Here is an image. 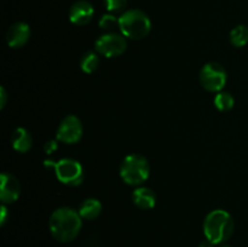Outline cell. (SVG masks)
<instances>
[{
    "label": "cell",
    "instance_id": "cell-25",
    "mask_svg": "<svg viewBox=\"0 0 248 247\" xmlns=\"http://www.w3.org/2000/svg\"><path fill=\"white\" fill-rule=\"evenodd\" d=\"M220 247H232V246H229V245H223V246H220Z\"/></svg>",
    "mask_w": 248,
    "mask_h": 247
},
{
    "label": "cell",
    "instance_id": "cell-18",
    "mask_svg": "<svg viewBox=\"0 0 248 247\" xmlns=\"http://www.w3.org/2000/svg\"><path fill=\"white\" fill-rule=\"evenodd\" d=\"M99 27L107 33H115V29H119V18H116L113 15H104L99 19Z\"/></svg>",
    "mask_w": 248,
    "mask_h": 247
},
{
    "label": "cell",
    "instance_id": "cell-3",
    "mask_svg": "<svg viewBox=\"0 0 248 247\" xmlns=\"http://www.w3.org/2000/svg\"><path fill=\"white\" fill-rule=\"evenodd\" d=\"M152 29L148 15L140 10H128L119 17V31L126 39L142 40Z\"/></svg>",
    "mask_w": 248,
    "mask_h": 247
},
{
    "label": "cell",
    "instance_id": "cell-2",
    "mask_svg": "<svg viewBox=\"0 0 248 247\" xmlns=\"http://www.w3.org/2000/svg\"><path fill=\"white\" fill-rule=\"evenodd\" d=\"M234 219L224 210H213L203 220V232L206 240L213 245H219L232 237L234 232Z\"/></svg>",
    "mask_w": 248,
    "mask_h": 247
},
{
    "label": "cell",
    "instance_id": "cell-24",
    "mask_svg": "<svg viewBox=\"0 0 248 247\" xmlns=\"http://www.w3.org/2000/svg\"><path fill=\"white\" fill-rule=\"evenodd\" d=\"M199 247H213V244L212 242H210L208 240H206V241H202L200 244V246Z\"/></svg>",
    "mask_w": 248,
    "mask_h": 247
},
{
    "label": "cell",
    "instance_id": "cell-20",
    "mask_svg": "<svg viewBox=\"0 0 248 247\" xmlns=\"http://www.w3.org/2000/svg\"><path fill=\"white\" fill-rule=\"evenodd\" d=\"M57 148H58V144L56 140H50V142H46L45 145H44V150H45V153H47V154L53 153L56 149H57Z\"/></svg>",
    "mask_w": 248,
    "mask_h": 247
},
{
    "label": "cell",
    "instance_id": "cell-10",
    "mask_svg": "<svg viewBox=\"0 0 248 247\" xmlns=\"http://www.w3.org/2000/svg\"><path fill=\"white\" fill-rule=\"evenodd\" d=\"M31 38V27L24 22H17L14 23L6 31L7 45L11 48H19L23 47Z\"/></svg>",
    "mask_w": 248,
    "mask_h": 247
},
{
    "label": "cell",
    "instance_id": "cell-8",
    "mask_svg": "<svg viewBox=\"0 0 248 247\" xmlns=\"http://www.w3.org/2000/svg\"><path fill=\"white\" fill-rule=\"evenodd\" d=\"M82 124L80 119L75 115H67L57 128L56 137L60 142L65 144L78 143L82 137Z\"/></svg>",
    "mask_w": 248,
    "mask_h": 247
},
{
    "label": "cell",
    "instance_id": "cell-16",
    "mask_svg": "<svg viewBox=\"0 0 248 247\" xmlns=\"http://www.w3.org/2000/svg\"><path fill=\"white\" fill-rule=\"evenodd\" d=\"M229 38L235 47H244L248 43V28L246 26H236L230 31Z\"/></svg>",
    "mask_w": 248,
    "mask_h": 247
},
{
    "label": "cell",
    "instance_id": "cell-12",
    "mask_svg": "<svg viewBox=\"0 0 248 247\" xmlns=\"http://www.w3.org/2000/svg\"><path fill=\"white\" fill-rule=\"evenodd\" d=\"M132 201L140 210H152L156 203V196L150 188L140 185L133 190Z\"/></svg>",
    "mask_w": 248,
    "mask_h": 247
},
{
    "label": "cell",
    "instance_id": "cell-15",
    "mask_svg": "<svg viewBox=\"0 0 248 247\" xmlns=\"http://www.w3.org/2000/svg\"><path fill=\"white\" fill-rule=\"evenodd\" d=\"M99 65V57L98 53L93 52V51H89L82 56L81 61H80V68L86 74H92L96 72L97 68Z\"/></svg>",
    "mask_w": 248,
    "mask_h": 247
},
{
    "label": "cell",
    "instance_id": "cell-7",
    "mask_svg": "<svg viewBox=\"0 0 248 247\" xmlns=\"http://www.w3.org/2000/svg\"><path fill=\"white\" fill-rule=\"evenodd\" d=\"M94 47L98 55L113 58L125 52L127 48V41L121 33H106L97 39Z\"/></svg>",
    "mask_w": 248,
    "mask_h": 247
},
{
    "label": "cell",
    "instance_id": "cell-19",
    "mask_svg": "<svg viewBox=\"0 0 248 247\" xmlns=\"http://www.w3.org/2000/svg\"><path fill=\"white\" fill-rule=\"evenodd\" d=\"M104 4L109 12H120L127 5V0H104Z\"/></svg>",
    "mask_w": 248,
    "mask_h": 247
},
{
    "label": "cell",
    "instance_id": "cell-4",
    "mask_svg": "<svg viewBox=\"0 0 248 247\" xmlns=\"http://www.w3.org/2000/svg\"><path fill=\"white\" fill-rule=\"evenodd\" d=\"M149 173V162L140 154L127 155L120 165V177L128 185H142L148 179Z\"/></svg>",
    "mask_w": 248,
    "mask_h": 247
},
{
    "label": "cell",
    "instance_id": "cell-17",
    "mask_svg": "<svg viewBox=\"0 0 248 247\" xmlns=\"http://www.w3.org/2000/svg\"><path fill=\"white\" fill-rule=\"evenodd\" d=\"M213 103H215L216 108L220 111H228L234 107L235 99L234 97L232 96L228 92H217L215 99H213Z\"/></svg>",
    "mask_w": 248,
    "mask_h": 247
},
{
    "label": "cell",
    "instance_id": "cell-23",
    "mask_svg": "<svg viewBox=\"0 0 248 247\" xmlns=\"http://www.w3.org/2000/svg\"><path fill=\"white\" fill-rule=\"evenodd\" d=\"M6 91H5L4 87H1L0 89V107L1 108H4L5 104H6Z\"/></svg>",
    "mask_w": 248,
    "mask_h": 247
},
{
    "label": "cell",
    "instance_id": "cell-14",
    "mask_svg": "<svg viewBox=\"0 0 248 247\" xmlns=\"http://www.w3.org/2000/svg\"><path fill=\"white\" fill-rule=\"evenodd\" d=\"M102 212V203L97 199L89 198L82 201L79 207V215L81 216L82 219L92 220L98 217Z\"/></svg>",
    "mask_w": 248,
    "mask_h": 247
},
{
    "label": "cell",
    "instance_id": "cell-1",
    "mask_svg": "<svg viewBox=\"0 0 248 247\" xmlns=\"http://www.w3.org/2000/svg\"><path fill=\"white\" fill-rule=\"evenodd\" d=\"M82 227V218L79 211L72 207H60L53 211L48 220V229L53 239L58 242H72L79 235Z\"/></svg>",
    "mask_w": 248,
    "mask_h": 247
},
{
    "label": "cell",
    "instance_id": "cell-11",
    "mask_svg": "<svg viewBox=\"0 0 248 247\" xmlns=\"http://www.w3.org/2000/svg\"><path fill=\"white\" fill-rule=\"evenodd\" d=\"M93 6L86 0H79L72 5L69 10V19L75 26H85L93 17Z\"/></svg>",
    "mask_w": 248,
    "mask_h": 247
},
{
    "label": "cell",
    "instance_id": "cell-22",
    "mask_svg": "<svg viewBox=\"0 0 248 247\" xmlns=\"http://www.w3.org/2000/svg\"><path fill=\"white\" fill-rule=\"evenodd\" d=\"M7 216H9V212H7L6 205H4V203H2V206H1V218H0V224L4 225L5 223H6Z\"/></svg>",
    "mask_w": 248,
    "mask_h": 247
},
{
    "label": "cell",
    "instance_id": "cell-9",
    "mask_svg": "<svg viewBox=\"0 0 248 247\" xmlns=\"http://www.w3.org/2000/svg\"><path fill=\"white\" fill-rule=\"evenodd\" d=\"M21 194V185L15 176L9 172H2L0 182V199L4 205L14 203Z\"/></svg>",
    "mask_w": 248,
    "mask_h": 247
},
{
    "label": "cell",
    "instance_id": "cell-6",
    "mask_svg": "<svg viewBox=\"0 0 248 247\" xmlns=\"http://www.w3.org/2000/svg\"><path fill=\"white\" fill-rule=\"evenodd\" d=\"M200 84L206 91L208 92H220L227 84V72L217 62L206 63L200 70L199 74Z\"/></svg>",
    "mask_w": 248,
    "mask_h": 247
},
{
    "label": "cell",
    "instance_id": "cell-21",
    "mask_svg": "<svg viewBox=\"0 0 248 247\" xmlns=\"http://www.w3.org/2000/svg\"><path fill=\"white\" fill-rule=\"evenodd\" d=\"M81 247H101V244H99V241L97 240V237H90L89 240H86V241L82 244Z\"/></svg>",
    "mask_w": 248,
    "mask_h": 247
},
{
    "label": "cell",
    "instance_id": "cell-13",
    "mask_svg": "<svg viewBox=\"0 0 248 247\" xmlns=\"http://www.w3.org/2000/svg\"><path fill=\"white\" fill-rule=\"evenodd\" d=\"M11 143L16 152L27 153L33 145V138L28 130L24 127H18L12 133Z\"/></svg>",
    "mask_w": 248,
    "mask_h": 247
},
{
    "label": "cell",
    "instance_id": "cell-5",
    "mask_svg": "<svg viewBox=\"0 0 248 247\" xmlns=\"http://www.w3.org/2000/svg\"><path fill=\"white\" fill-rule=\"evenodd\" d=\"M45 165L55 169V174L62 184L69 186L80 185L84 181V169L78 160L64 157L57 162L45 161Z\"/></svg>",
    "mask_w": 248,
    "mask_h": 247
}]
</instances>
